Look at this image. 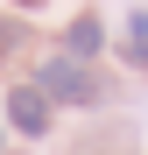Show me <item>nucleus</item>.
Masks as SVG:
<instances>
[{
  "label": "nucleus",
  "instance_id": "f257e3e1",
  "mask_svg": "<svg viewBox=\"0 0 148 155\" xmlns=\"http://www.w3.org/2000/svg\"><path fill=\"white\" fill-rule=\"evenodd\" d=\"M35 92H49V99H71V106H92V99H99L92 71H85L78 57H42V71H35Z\"/></svg>",
  "mask_w": 148,
  "mask_h": 155
},
{
  "label": "nucleus",
  "instance_id": "f03ea898",
  "mask_svg": "<svg viewBox=\"0 0 148 155\" xmlns=\"http://www.w3.org/2000/svg\"><path fill=\"white\" fill-rule=\"evenodd\" d=\"M7 127H14V134H28V141H42V134H49V99H42L35 85L7 92Z\"/></svg>",
  "mask_w": 148,
  "mask_h": 155
},
{
  "label": "nucleus",
  "instance_id": "7ed1b4c3",
  "mask_svg": "<svg viewBox=\"0 0 148 155\" xmlns=\"http://www.w3.org/2000/svg\"><path fill=\"white\" fill-rule=\"evenodd\" d=\"M99 49H106V28H99V14H78V21H71V28H64V57H99Z\"/></svg>",
  "mask_w": 148,
  "mask_h": 155
},
{
  "label": "nucleus",
  "instance_id": "20e7f679",
  "mask_svg": "<svg viewBox=\"0 0 148 155\" xmlns=\"http://www.w3.org/2000/svg\"><path fill=\"white\" fill-rule=\"evenodd\" d=\"M127 64H148V7H134L127 21Z\"/></svg>",
  "mask_w": 148,
  "mask_h": 155
},
{
  "label": "nucleus",
  "instance_id": "39448f33",
  "mask_svg": "<svg viewBox=\"0 0 148 155\" xmlns=\"http://www.w3.org/2000/svg\"><path fill=\"white\" fill-rule=\"evenodd\" d=\"M28 42V28H21L14 14H0V64H14V49Z\"/></svg>",
  "mask_w": 148,
  "mask_h": 155
},
{
  "label": "nucleus",
  "instance_id": "423d86ee",
  "mask_svg": "<svg viewBox=\"0 0 148 155\" xmlns=\"http://www.w3.org/2000/svg\"><path fill=\"white\" fill-rule=\"evenodd\" d=\"M14 7H42V0H14Z\"/></svg>",
  "mask_w": 148,
  "mask_h": 155
}]
</instances>
